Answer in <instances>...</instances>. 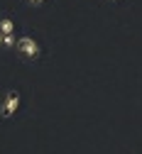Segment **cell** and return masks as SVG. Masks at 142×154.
Wrapping results in <instances>:
<instances>
[{
  "label": "cell",
  "instance_id": "cell-2",
  "mask_svg": "<svg viewBox=\"0 0 142 154\" xmlns=\"http://www.w3.org/2000/svg\"><path fill=\"white\" fill-rule=\"evenodd\" d=\"M17 54L22 56V59H27V61H37L39 59V54H42V49H39V44L32 39V37H17Z\"/></svg>",
  "mask_w": 142,
  "mask_h": 154
},
{
  "label": "cell",
  "instance_id": "cell-3",
  "mask_svg": "<svg viewBox=\"0 0 142 154\" xmlns=\"http://www.w3.org/2000/svg\"><path fill=\"white\" fill-rule=\"evenodd\" d=\"M0 34H15V22L10 17H0Z\"/></svg>",
  "mask_w": 142,
  "mask_h": 154
},
{
  "label": "cell",
  "instance_id": "cell-1",
  "mask_svg": "<svg viewBox=\"0 0 142 154\" xmlns=\"http://www.w3.org/2000/svg\"><path fill=\"white\" fill-rule=\"evenodd\" d=\"M20 100H22L20 91H5L3 98H0V118H3V120H10L12 115L17 112V108H20Z\"/></svg>",
  "mask_w": 142,
  "mask_h": 154
},
{
  "label": "cell",
  "instance_id": "cell-7",
  "mask_svg": "<svg viewBox=\"0 0 142 154\" xmlns=\"http://www.w3.org/2000/svg\"><path fill=\"white\" fill-rule=\"evenodd\" d=\"M110 3H118V0H110Z\"/></svg>",
  "mask_w": 142,
  "mask_h": 154
},
{
  "label": "cell",
  "instance_id": "cell-6",
  "mask_svg": "<svg viewBox=\"0 0 142 154\" xmlns=\"http://www.w3.org/2000/svg\"><path fill=\"white\" fill-rule=\"evenodd\" d=\"M3 37H5V34H0V44H3Z\"/></svg>",
  "mask_w": 142,
  "mask_h": 154
},
{
  "label": "cell",
  "instance_id": "cell-5",
  "mask_svg": "<svg viewBox=\"0 0 142 154\" xmlns=\"http://www.w3.org/2000/svg\"><path fill=\"white\" fill-rule=\"evenodd\" d=\"M27 3H30V5H42L44 0H27Z\"/></svg>",
  "mask_w": 142,
  "mask_h": 154
},
{
  "label": "cell",
  "instance_id": "cell-4",
  "mask_svg": "<svg viewBox=\"0 0 142 154\" xmlns=\"http://www.w3.org/2000/svg\"><path fill=\"white\" fill-rule=\"evenodd\" d=\"M3 47H8V49L17 47V39H15V34H5V37H3Z\"/></svg>",
  "mask_w": 142,
  "mask_h": 154
}]
</instances>
